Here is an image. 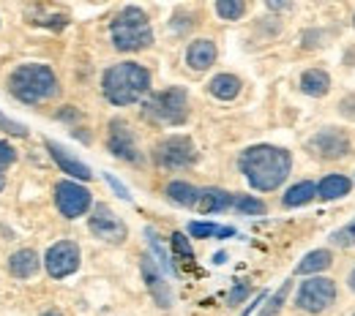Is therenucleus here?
I'll use <instances>...</instances> for the list:
<instances>
[{"label": "nucleus", "instance_id": "1", "mask_svg": "<svg viewBox=\"0 0 355 316\" xmlns=\"http://www.w3.org/2000/svg\"><path fill=\"white\" fill-rule=\"evenodd\" d=\"M238 169L254 191L270 194L282 188L293 172V156L276 145H252L238 156Z\"/></svg>", "mask_w": 355, "mask_h": 316}, {"label": "nucleus", "instance_id": "2", "mask_svg": "<svg viewBox=\"0 0 355 316\" xmlns=\"http://www.w3.org/2000/svg\"><path fill=\"white\" fill-rule=\"evenodd\" d=\"M101 93L112 106H129L137 104L150 93V71L134 60L115 63L101 77Z\"/></svg>", "mask_w": 355, "mask_h": 316}, {"label": "nucleus", "instance_id": "3", "mask_svg": "<svg viewBox=\"0 0 355 316\" xmlns=\"http://www.w3.org/2000/svg\"><path fill=\"white\" fill-rule=\"evenodd\" d=\"M8 93L22 104H44L60 95V82L44 63H22L8 74Z\"/></svg>", "mask_w": 355, "mask_h": 316}, {"label": "nucleus", "instance_id": "4", "mask_svg": "<svg viewBox=\"0 0 355 316\" xmlns=\"http://www.w3.org/2000/svg\"><path fill=\"white\" fill-rule=\"evenodd\" d=\"M110 39L118 52H139L153 44V28L139 6H123L110 22Z\"/></svg>", "mask_w": 355, "mask_h": 316}, {"label": "nucleus", "instance_id": "5", "mask_svg": "<svg viewBox=\"0 0 355 316\" xmlns=\"http://www.w3.org/2000/svg\"><path fill=\"white\" fill-rule=\"evenodd\" d=\"M336 295H339V289H336L334 278L311 275V278H304L295 289V308L309 316H322L336 306Z\"/></svg>", "mask_w": 355, "mask_h": 316}, {"label": "nucleus", "instance_id": "6", "mask_svg": "<svg viewBox=\"0 0 355 316\" xmlns=\"http://www.w3.org/2000/svg\"><path fill=\"white\" fill-rule=\"evenodd\" d=\"M142 115L159 126H180L189 118V93L183 88H167L162 93H153Z\"/></svg>", "mask_w": 355, "mask_h": 316}, {"label": "nucleus", "instance_id": "7", "mask_svg": "<svg viewBox=\"0 0 355 316\" xmlns=\"http://www.w3.org/2000/svg\"><path fill=\"white\" fill-rule=\"evenodd\" d=\"M306 153H309L314 161H342L347 156H353V136L347 134L345 129H336V126H325L320 131L306 139Z\"/></svg>", "mask_w": 355, "mask_h": 316}, {"label": "nucleus", "instance_id": "8", "mask_svg": "<svg viewBox=\"0 0 355 316\" xmlns=\"http://www.w3.org/2000/svg\"><path fill=\"white\" fill-rule=\"evenodd\" d=\"M153 161L162 169H189L197 161V147L191 136L170 134L153 145Z\"/></svg>", "mask_w": 355, "mask_h": 316}, {"label": "nucleus", "instance_id": "9", "mask_svg": "<svg viewBox=\"0 0 355 316\" xmlns=\"http://www.w3.org/2000/svg\"><path fill=\"white\" fill-rule=\"evenodd\" d=\"M93 205V194L85 185H80L77 180H60L55 183V207L60 210L63 219L74 221L80 216H85Z\"/></svg>", "mask_w": 355, "mask_h": 316}, {"label": "nucleus", "instance_id": "10", "mask_svg": "<svg viewBox=\"0 0 355 316\" xmlns=\"http://www.w3.org/2000/svg\"><path fill=\"white\" fill-rule=\"evenodd\" d=\"M88 229L98 237V240L112 243V245L123 243L126 234H129V229H126V224H123V219H121L110 205H96V207L90 210Z\"/></svg>", "mask_w": 355, "mask_h": 316}, {"label": "nucleus", "instance_id": "11", "mask_svg": "<svg viewBox=\"0 0 355 316\" xmlns=\"http://www.w3.org/2000/svg\"><path fill=\"white\" fill-rule=\"evenodd\" d=\"M107 150L121 158V161H129V164H139L142 161V153H139V145H137V136H134L132 126L121 118L110 120L107 126Z\"/></svg>", "mask_w": 355, "mask_h": 316}, {"label": "nucleus", "instance_id": "12", "mask_svg": "<svg viewBox=\"0 0 355 316\" xmlns=\"http://www.w3.org/2000/svg\"><path fill=\"white\" fill-rule=\"evenodd\" d=\"M80 245L74 240H58L44 257V268L52 278H66L71 272L80 270Z\"/></svg>", "mask_w": 355, "mask_h": 316}, {"label": "nucleus", "instance_id": "13", "mask_svg": "<svg viewBox=\"0 0 355 316\" xmlns=\"http://www.w3.org/2000/svg\"><path fill=\"white\" fill-rule=\"evenodd\" d=\"M139 270H142V278H145V284H148L153 300L159 303V308H170V306H173L170 286H167V281H164V275H162V268H156V262H153L150 254H142V257H139Z\"/></svg>", "mask_w": 355, "mask_h": 316}, {"label": "nucleus", "instance_id": "14", "mask_svg": "<svg viewBox=\"0 0 355 316\" xmlns=\"http://www.w3.org/2000/svg\"><path fill=\"white\" fill-rule=\"evenodd\" d=\"M44 145H46V150H49V156H52V161H55L66 175H71L74 180H83V183L93 178V172H90L88 164H83L80 158H74L66 147H60V145H58V142H52V139H46Z\"/></svg>", "mask_w": 355, "mask_h": 316}, {"label": "nucleus", "instance_id": "15", "mask_svg": "<svg viewBox=\"0 0 355 316\" xmlns=\"http://www.w3.org/2000/svg\"><path fill=\"white\" fill-rule=\"evenodd\" d=\"M219 57V49L211 39H194L186 46V66L191 71H208Z\"/></svg>", "mask_w": 355, "mask_h": 316}, {"label": "nucleus", "instance_id": "16", "mask_svg": "<svg viewBox=\"0 0 355 316\" xmlns=\"http://www.w3.org/2000/svg\"><path fill=\"white\" fill-rule=\"evenodd\" d=\"M355 183L342 175V172H328L322 175L320 183H317V199L320 202H336V199H345L350 191H353Z\"/></svg>", "mask_w": 355, "mask_h": 316}, {"label": "nucleus", "instance_id": "17", "mask_svg": "<svg viewBox=\"0 0 355 316\" xmlns=\"http://www.w3.org/2000/svg\"><path fill=\"white\" fill-rule=\"evenodd\" d=\"M334 268V251L331 248H314L309 251L301 262H298V268H295V275H320V272L331 270Z\"/></svg>", "mask_w": 355, "mask_h": 316}, {"label": "nucleus", "instance_id": "18", "mask_svg": "<svg viewBox=\"0 0 355 316\" xmlns=\"http://www.w3.org/2000/svg\"><path fill=\"white\" fill-rule=\"evenodd\" d=\"M298 85H301V93L309 98H325L331 93V74L325 68H306Z\"/></svg>", "mask_w": 355, "mask_h": 316}, {"label": "nucleus", "instance_id": "19", "mask_svg": "<svg viewBox=\"0 0 355 316\" xmlns=\"http://www.w3.org/2000/svg\"><path fill=\"white\" fill-rule=\"evenodd\" d=\"M232 199L235 194L222 191V188H200V202H197V210L200 213H224L232 207Z\"/></svg>", "mask_w": 355, "mask_h": 316}, {"label": "nucleus", "instance_id": "20", "mask_svg": "<svg viewBox=\"0 0 355 316\" xmlns=\"http://www.w3.org/2000/svg\"><path fill=\"white\" fill-rule=\"evenodd\" d=\"M317 199V183L314 180H298L295 185L287 188V194L282 196V207L295 210V207H306Z\"/></svg>", "mask_w": 355, "mask_h": 316}, {"label": "nucleus", "instance_id": "21", "mask_svg": "<svg viewBox=\"0 0 355 316\" xmlns=\"http://www.w3.org/2000/svg\"><path fill=\"white\" fill-rule=\"evenodd\" d=\"M39 268H42V262H39V254L33 248H22V251L8 257V272L14 278H31L39 272Z\"/></svg>", "mask_w": 355, "mask_h": 316}, {"label": "nucleus", "instance_id": "22", "mask_svg": "<svg viewBox=\"0 0 355 316\" xmlns=\"http://www.w3.org/2000/svg\"><path fill=\"white\" fill-rule=\"evenodd\" d=\"M243 91V82H241V77H235V74H216L211 82H208V93L214 95V98H219V101H232V98H238Z\"/></svg>", "mask_w": 355, "mask_h": 316}, {"label": "nucleus", "instance_id": "23", "mask_svg": "<svg viewBox=\"0 0 355 316\" xmlns=\"http://www.w3.org/2000/svg\"><path fill=\"white\" fill-rule=\"evenodd\" d=\"M164 194H167L170 202H175L180 207H197V202H200V188H194L186 180H170Z\"/></svg>", "mask_w": 355, "mask_h": 316}, {"label": "nucleus", "instance_id": "24", "mask_svg": "<svg viewBox=\"0 0 355 316\" xmlns=\"http://www.w3.org/2000/svg\"><path fill=\"white\" fill-rule=\"evenodd\" d=\"M290 289H293V281H284V284L279 286V292L268 295L266 306L260 308V314L257 316H279L282 314V308H284V303H287V297H290Z\"/></svg>", "mask_w": 355, "mask_h": 316}, {"label": "nucleus", "instance_id": "25", "mask_svg": "<svg viewBox=\"0 0 355 316\" xmlns=\"http://www.w3.org/2000/svg\"><path fill=\"white\" fill-rule=\"evenodd\" d=\"M232 210H235V213H243V216H266L268 213L266 202L257 199V196H249V194H235Z\"/></svg>", "mask_w": 355, "mask_h": 316}, {"label": "nucleus", "instance_id": "26", "mask_svg": "<svg viewBox=\"0 0 355 316\" xmlns=\"http://www.w3.org/2000/svg\"><path fill=\"white\" fill-rule=\"evenodd\" d=\"M189 234H191V237H197V240H205V237H232V234H235V229H232V226L191 221V224H189Z\"/></svg>", "mask_w": 355, "mask_h": 316}, {"label": "nucleus", "instance_id": "27", "mask_svg": "<svg viewBox=\"0 0 355 316\" xmlns=\"http://www.w3.org/2000/svg\"><path fill=\"white\" fill-rule=\"evenodd\" d=\"M328 243H331L334 248H342V251L355 248V219L350 221V224L342 226V229L331 232V234H328Z\"/></svg>", "mask_w": 355, "mask_h": 316}, {"label": "nucleus", "instance_id": "28", "mask_svg": "<svg viewBox=\"0 0 355 316\" xmlns=\"http://www.w3.org/2000/svg\"><path fill=\"white\" fill-rule=\"evenodd\" d=\"M216 14L227 22H235V19H241L246 14V3L243 0H219L216 3Z\"/></svg>", "mask_w": 355, "mask_h": 316}, {"label": "nucleus", "instance_id": "29", "mask_svg": "<svg viewBox=\"0 0 355 316\" xmlns=\"http://www.w3.org/2000/svg\"><path fill=\"white\" fill-rule=\"evenodd\" d=\"M145 237L150 240V248H153V254L159 257V268L164 272H175V268H173V262H170V257H167V251L162 248V243H159V234L153 232V229H145Z\"/></svg>", "mask_w": 355, "mask_h": 316}, {"label": "nucleus", "instance_id": "30", "mask_svg": "<svg viewBox=\"0 0 355 316\" xmlns=\"http://www.w3.org/2000/svg\"><path fill=\"white\" fill-rule=\"evenodd\" d=\"M249 295H252V286H249V284H235V286H232V292L227 295V306H232V308H235V306H241Z\"/></svg>", "mask_w": 355, "mask_h": 316}, {"label": "nucleus", "instance_id": "31", "mask_svg": "<svg viewBox=\"0 0 355 316\" xmlns=\"http://www.w3.org/2000/svg\"><path fill=\"white\" fill-rule=\"evenodd\" d=\"M17 161V150L6 142V139H0V172L6 169V167H11Z\"/></svg>", "mask_w": 355, "mask_h": 316}, {"label": "nucleus", "instance_id": "32", "mask_svg": "<svg viewBox=\"0 0 355 316\" xmlns=\"http://www.w3.org/2000/svg\"><path fill=\"white\" fill-rule=\"evenodd\" d=\"M0 129H3L6 134H11V136H28V129H25L22 123H14V120H8L6 115H0Z\"/></svg>", "mask_w": 355, "mask_h": 316}, {"label": "nucleus", "instance_id": "33", "mask_svg": "<svg viewBox=\"0 0 355 316\" xmlns=\"http://www.w3.org/2000/svg\"><path fill=\"white\" fill-rule=\"evenodd\" d=\"M173 245H175V251L180 254V257H186V259H191L194 254H191V245H189V240L180 234V232H175L173 234Z\"/></svg>", "mask_w": 355, "mask_h": 316}, {"label": "nucleus", "instance_id": "34", "mask_svg": "<svg viewBox=\"0 0 355 316\" xmlns=\"http://www.w3.org/2000/svg\"><path fill=\"white\" fill-rule=\"evenodd\" d=\"M107 180L112 183V188H115V191H118V194H121V196H123V199H129V194H126V188H123V185H121V183L115 180V178H110V175H107Z\"/></svg>", "mask_w": 355, "mask_h": 316}, {"label": "nucleus", "instance_id": "35", "mask_svg": "<svg viewBox=\"0 0 355 316\" xmlns=\"http://www.w3.org/2000/svg\"><path fill=\"white\" fill-rule=\"evenodd\" d=\"M347 289H350V292L355 295V268L350 272H347Z\"/></svg>", "mask_w": 355, "mask_h": 316}, {"label": "nucleus", "instance_id": "36", "mask_svg": "<svg viewBox=\"0 0 355 316\" xmlns=\"http://www.w3.org/2000/svg\"><path fill=\"white\" fill-rule=\"evenodd\" d=\"M42 316H63V314H60V311H44Z\"/></svg>", "mask_w": 355, "mask_h": 316}, {"label": "nucleus", "instance_id": "37", "mask_svg": "<svg viewBox=\"0 0 355 316\" xmlns=\"http://www.w3.org/2000/svg\"><path fill=\"white\" fill-rule=\"evenodd\" d=\"M6 188V178H3V172H0V191Z\"/></svg>", "mask_w": 355, "mask_h": 316}, {"label": "nucleus", "instance_id": "38", "mask_svg": "<svg viewBox=\"0 0 355 316\" xmlns=\"http://www.w3.org/2000/svg\"><path fill=\"white\" fill-rule=\"evenodd\" d=\"M353 28H355V17H353Z\"/></svg>", "mask_w": 355, "mask_h": 316}, {"label": "nucleus", "instance_id": "39", "mask_svg": "<svg viewBox=\"0 0 355 316\" xmlns=\"http://www.w3.org/2000/svg\"><path fill=\"white\" fill-rule=\"evenodd\" d=\"M353 183H355V180H353Z\"/></svg>", "mask_w": 355, "mask_h": 316}, {"label": "nucleus", "instance_id": "40", "mask_svg": "<svg viewBox=\"0 0 355 316\" xmlns=\"http://www.w3.org/2000/svg\"><path fill=\"white\" fill-rule=\"evenodd\" d=\"M353 316H355V314H353Z\"/></svg>", "mask_w": 355, "mask_h": 316}]
</instances>
